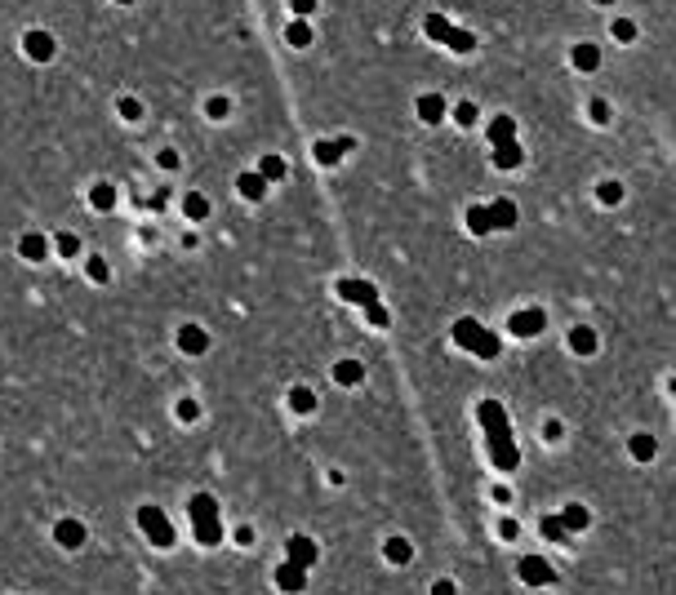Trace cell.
Here are the masks:
<instances>
[{"instance_id": "6da1fadb", "label": "cell", "mask_w": 676, "mask_h": 595, "mask_svg": "<svg viewBox=\"0 0 676 595\" xmlns=\"http://www.w3.org/2000/svg\"><path fill=\"white\" fill-rule=\"evenodd\" d=\"M192 511H196V533H201V542H218V511H214V502L196 498Z\"/></svg>"}, {"instance_id": "7a4b0ae2", "label": "cell", "mask_w": 676, "mask_h": 595, "mask_svg": "<svg viewBox=\"0 0 676 595\" xmlns=\"http://www.w3.org/2000/svg\"><path fill=\"white\" fill-rule=\"evenodd\" d=\"M143 528H147V533H152V538L160 542V547H170V524L160 520V511H152V506H147V511H143Z\"/></svg>"}, {"instance_id": "3957f363", "label": "cell", "mask_w": 676, "mask_h": 595, "mask_svg": "<svg viewBox=\"0 0 676 595\" xmlns=\"http://www.w3.org/2000/svg\"><path fill=\"white\" fill-rule=\"evenodd\" d=\"M512 329H516V334H534V329H543V316H538V311H521V316L512 320Z\"/></svg>"}, {"instance_id": "277c9868", "label": "cell", "mask_w": 676, "mask_h": 595, "mask_svg": "<svg viewBox=\"0 0 676 595\" xmlns=\"http://www.w3.org/2000/svg\"><path fill=\"white\" fill-rule=\"evenodd\" d=\"M521 573L530 577V582H552V573H548V565H538V560H525V565H521Z\"/></svg>"}, {"instance_id": "5b68a950", "label": "cell", "mask_w": 676, "mask_h": 595, "mask_svg": "<svg viewBox=\"0 0 676 595\" xmlns=\"http://www.w3.org/2000/svg\"><path fill=\"white\" fill-rule=\"evenodd\" d=\"M80 538H85V533H80V524H72V520H67V524H58V542H62V547H76Z\"/></svg>"}, {"instance_id": "8992f818", "label": "cell", "mask_w": 676, "mask_h": 595, "mask_svg": "<svg viewBox=\"0 0 676 595\" xmlns=\"http://www.w3.org/2000/svg\"><path fill=\"white\" fill-rule=\"evenodd\" d=\"M178 342H183L187 351H205V334H201V329H183V338H178Z\"/></svg>"}, {"instance_id": "52a82bcc", "label": "cell", "mask_w": 676, "mask_h": 595, "mask_svg": "<svg viewBox=\"0 0 676 595\" xmlns=\"http://www.w3.org/2000/svg\"><path fill=\"white\" fill-rule=\"evenodd\" d=\"M574 351H592V346H597V338H592V329H574Z\"/></svg>"}, {"instance_id": "ba28073f", "label": "cell", "mask_w": 676, "mask_h": 595, "mask_svg": "<svg viewBox=\"0 0 676 595\" xmlns=\"http://www.w3.org/2000/svg\"><path fill=\"white\" fill-rule=\"evenodd\" d=\"M23 254H27V258H45V240H40V236H27V240H23Z\"/></svg>"}, {"instance_id": "9c48e42d", "label": "cell", "mask_w": 676, "mask_h": 595, "mask_svg": "<svg viewBox=\"0 0 676 595\" xmlns=\"http://www.w3.org/2000/svg\"><path fill=\"white\" fill-rule=\"evenodd\" d=\"M280 586H285V591H299V586H303L299 569H280Z\"/></svg>"}, {"instance_id": "30bf717a", "label": "cell", "mask_w": 676, "mask_h": 595, "mask_svg": "<svg viewBox=\"0 0 676 595\" xmlns=\"http://www.w3.org/2000/svg\"><path fill=\"white\" fill-rule=\"evenodd\" d=\"M360 378V365H352V360H343L338 365V382H356Z\"/></svg>"}, {"instance_id": "8fae6325", "label": "cell", "mask_w": 676, "mask_h": 595, "mask_svg": "<svg viewBox=\"0 0 676 595\" xmlns=\"http://www.w3.org/2000/svg\"><path fill=\"white\" fill-rule=\"evenodd\" d=\"M289 547H294V560H303V565L311 560V542H307V538H294Z\"/></svg>"}, {"instance_id": "7c38bea8", "label": "cell", "mask_w": 676, "mask_h": 595, "mask_svg": "<svg viewBox=\"0 0 676 595\" xmlns=\"http://www.w3.org/2000/svg\"><path fill=\"white\" fill-rule=\"evenodd\" d=\"M387 555H392V560H409V547H405L401 538H392V542H387Z\"/></svg>"}, {"instance_id": "4fadbf2b", "label": "cell", "mask_w": 676, "mask_h": 595, "mask_svg": "<svg viewBox=\"0 0 676 595\" xmlns=\"http://www.w3.org/2000/svg\"><path fill=\"white\" fill-rule=\"evenodd\" d=\"M289 404L299 409V413H307V409H311V395H307V391H294V395H289Z\"/></svg>"}, {"instance_id": "5bb4252c", "label": "cell", "mask_w": 676, "mask_h": 595, "mask_svg": "<svg viewBox=\"0 0 676 595\" xmlns=\"http://www.w3.org/2000/svg\"><path fill=\"white\" fill-rule=\"evenodd\" d=\"M632 449H636V458H650V453H654V444H650V436H636Z\"/></svg>"}, {"instance_id": "9a60e30c", "label": "cell", "mask_w": 676, "mask_h": 595, "mask_svg": "<svg viewBox=\"0 0 676 595\" xmlns=\"http://www.w3.org/2000/svg\"><path fill=\"white\" fill-rule=\"evenodd\" d=\"M240 187H245V196H262V183H258V178H240Z\"/></svg>"}, {"instance_id": "2e32d148", "label": "cell", "mask_w": 676, "mask_h": 595, "mask_svg": "<svg viewBox=\"0 0 676 595\" xmlns=\"http://www.w3.org/2000/svg\"><path fill=\"white\" fill-rule=\"evenodd\" d=\"M436 595H454V586L450 582H436Z\"/></svg>"}]
</instances>
